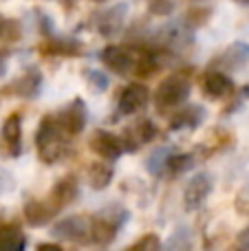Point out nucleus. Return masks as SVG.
<instances>
[{
	"label": "nucleus",
	"instance_id": "1",
	"mask_svg": "<svg viewBox=\"0 0 249 251\" xmlns=\"http://www.w3.org/2000/svg\"><path fill=\"white\" fill-rule=\"evenodd\" d=\"M35 148L42 163L53 165L69 154V134L57 126L55 115H47L35 130Z\"/></svg>",
	"mask_w": 249,
	"mask_h": 251
},
{
	"label": "nucleus",
	"instance_id": "2",
	"mask_svg": "<svg viewBox=\"0 0 249 251\" xmlns=\"http://www.w3.org/2000/svg\"><path fill=\"white\" fill-rule=\"evenodd\" d=\"M130 214L122 205H110L101 209L95 218H91V240L97 245H110L117 238L119 229L128 223Z\"/></svg>",
	"mask_w": 249,
	"mask_h": 251
},
{
	"label": "nucleus",
	"instance_id": "3",
	"mask_svg": "<svg viewBox=\"0 0 249 251\" xmlns=\"http://www.w3.org/2000/svg\"><path fill=\"white\" fill-rule=\"evenodd\" d=\"M190 91H192V82L188 75L174 73L159 84L157 93H154V106L159 113H170L188 101Z\"/></svg>",
	"mask_w": 249,
	"mask_h": 251
},
{
	"label": "nucleus",
	"instance_id": "4",
	"mask_svg": "<svg viewBox=\"0 0 249 251\" xmlns=\"http://www.w3.org/2000/svg\"><path fill=\"white\" fill-rule=\"evenodd\" d=\"M55 122L66 134H69V137H77L79 132H84L86 122H88L86 104H84L79 97H75L71 104H66L64 108L55 115Z\"/></svg>",
	"mask_w": 249,
	"mask_h": 251
},
{
	"label": "nucleus",
	"instance_id": "5",
	"mask_svg": "<svg viewBox=\"0 0 249 251\" xmlns=\"http://www.w3.org/2000/svg\"><path fill=\"white\" fill-rule=\"evenodd\" d=\"M214 190V178L207 172H199L197 176H192V181L185 185L183 192V203L188 212H197L203 203L207 201V196Z\"/></svg>",
	"mask_w": 249,
	"mask_h": 251
},
{
	"label": "nucleus",
	"instance_id": "6",
	"mask_svg": "<svg viewBox=\"0 0 249 251\" xmlns=\"http://www.w3.org/2000/svg\"><path fill=\"white\" fill-rule=\"evenodd\" d=\"M150 100V93L144 84L139 82H132L128 86H124V91L119 93V100H117V113L119 115H137L148 106Z\"/></svg>",
	"mask_w": 249,
	"mask_h": 251
},
{
	"label": "nucleus",
	"instance_id": "7",
	"mask_svg": "<svg viewBox=\"0 0 249 251\" xmlns=\"http://www.w3.org/2000/svg\"><path fill=\"white\" fill-rule=\"evenodd\" d=\"M53 236L64 240H75V243H84V240H91V218L86 216H69L62 218L53 225L51 229Z\"/></svg>",
	"mask_w": 249,
	"mask_h": 251
},
{
	"label": "nucleus",
	"instance_id": "8",
	"mask_svg": "<svg viewBox=\"0 0 249 251\" xmlns=\"http://www.w3.org/2000/svg\"><path fill=\"white\" fill-rule=\"evenodd\" d=\"M101 62L108 66L113 73L117 75H126L132 73L135 69V60H137V53L128 47H119V44H108L104 51L100 53Z\"/></svg>",
	"mask_w": 249,
	"mask_h": 251
},
{
	"label": "nucleus",
	"instance_id": "9",
	"mask_svg": "<svg viewBox=\"0 0 249 251\" xmlns=\"http://www.w3.org/2000/svg\"><path fill=\"white\" fill-rule=\"evenodd\" d=\"M88 148L95 152L97 156H101L104 161H117L124 154V146H122V137L110 134L106 130H95V134L88 141Z\"/></svg>",
	"mask_w": 249,
	"mask_h": 251
},
{
	"label": "nucleus",
	"instance_id": "10",
	"mask_svg": "<svg viewBox=\"0 0 249 251\" xmlns=\"http://www.w3.org/2000/svg\"><path fill=\"white\" fill-rule=\"evenodd\" d=\"M157 126H154L150 119H141L137 122L132 128L126 130V134L122 137V146H124V152H137L141 146L150 143L154 137H157Z\"/></svg>",
	"mask_w": 249,
	"mask_h": 251
},
{
	"label": "nucleus",
	"instance_id": "11",
	"mask_svg": "<svg viewBox=\"0 0 249 251\" xmlns=\"http://www.w3.org/2000/svg\"><path fill=\"white\" fill-rule=\"evenodd\" d=\"M203 93L210 100H225L234 93V82L221 69H210L203 75Z\"/></svg>",
	"mask_w": 249,
	"mask_h": 251
},
{
	"label": "nucleus",
	"instance_id": "12",
	"mask_svg": "<svg viewBox=\"0 0 249 251\" xmlns=\"http://www.w3.org/2000/svg\"><path fill=\"white\" fill-rule=\"evenodd\" d=\"M126 13H128L126 2H119V4H115V7H110L108 11L100 13V18H97V31H100V35H104V38L117 35L119 31L124 29Z\"/></svg>",
	"mask_w": 249,
	"mask_h": 251
},
{
	"label": "nucleus",
	"instance_id": "13",
	"mask_svg": "<svg viewBox=\"0 0 249 251\" xmlns=\"http://www.w3.org/2000/svg\"><path fill=\"white\" fill-rule=\"evenodd\" d=\"M42 88V73L38 69H29L22 77H18L11 86L4 88V95H16V97H25V100H33Z\"/></svg>",
	"mask_w": 249,
	"mask_h": 251
},
{
	"label": "nucleus",
	"instance_id": "14",
	"mask_svg": "<svg viewBox=\"0 0 249 251\" xmlns=\"http://www.w3.org/2000/svg\"><path fill=\"white\" fill-rule=\"evenodd\" d=\"M79 194V185H77V178L75 176H62L60 181L53 185L51 196H49V203L60 212V209L69 207Z\"/></svg>",
	"mask_w": 249,
	"mask_h": 251
},
{
	"label": "nucleus",
	"instance_id": "15",
	"mask_svg": "<svg viewBox=\"0 0 249 251\" xmlns=\"http://www.w3.org/2000/svg\"><path fill=\"white\" fill-rule=\"evenodd\" d=\"M205 108L199 104L185 106L183 110H176L172 113L170 119V130H197L199 126L205 122Z\"/></svg>",
	"mask_w": 249,
	"mask_h": 251
},
{
	"label": "nucleus",
	"instance_id": "16",
	"mask_svg": "<svg viewBox=\"0 0 249 251\" xmlns=\"http://www.w3.org/2000/svg\"><path fill=\"white\" fill-rule=\"evenodd\" d=\"M57 214V209L53 207L49 201H26L25 203V218L26 223H29L31 227H44L49 225V221H51L53 216Z\"/></svg>",
	"mask_w": 249,
	"mask_h": 251
},
{
	"label": "nucleus",
	"instance_id": "17",
	"mask_svg": "<svg viewBox=\"0 0 249 251\" xmlns=\"http://www.w3.org/2000/svg\"><path fill=\"white\" fill-rule=\"evenodd\" d=\"M249 62V44L247 42H234L232 47H227L221 57L216 60V66L225 71H238Z\"/></svg>",
	"mask_w": 249,
	"mask_h": 251
},
{
	"label": "nucleus",
	"instance_id": "18",
	"mask_svg": "<svg viewBox=\"0 0 249 251\" xmlns=\"http://www.w3.org/2000/svg\"><path fill=\"white\" fill-rule=\"evenodd\" d=\"M2 139L9 154L18 156L22 150V119L18 113H11L2 124Z\"/></svg>",
	"mask_w": 249,
	"mask_h": 251
},
{
	"label": "nucleus",
	"instance_id": "19",
	"mask_svg": "<svg viewBox=\"0 0 249 251\" xmlns=\"http://www.w3.org/2000/svg\"><path fill=\"white\" fill-rule=\"evenodd\" d=\"M40 51L44 55H64V57H75V55H82L84 47L82 42L77 40H66V38H55V40H49L40 47Z\"/></svg>",
	"mask_w": 249,
	"mask_h": 251
},
{
	"label": "nucleus",
	"instance_id": "20",
	"mask_svg": "<svg viewBox=\"0 0 249 251\" xmlns=\"http://www.w3.org/2000/svg\"><path fill=\"white\" fill-rule=\"evenodd\" d=\"M113 176L115 170L110 168L108 161H97V163H91V168H88V183L97 192L106 190L110 185V181H113Z\"/></svg>",
	"mask_w": 249,
	"mask_h": 251
},
{
	"label": "nucleus",
	"instance_id": "21",
	"mask_svg": "<svg viewBox=\"0 0 249 251\" xmlns=\"http://www.w3.org/2000/svg\"><path fill=\"white\" fill-rule=\"evenodd\" d=\"M26 238L16 225H2L0 227V251H25Z\"/></svg>",
	"mask_w": 249,
	"mask_h": 251
},
{
	"label": "nucleus",
	"instance_id": "22",
	"mask_svg": "<svg viewBox=\"0 0 249 251\" xmlns=\"http://www.w3.org/2000/svg\"><path fill=\"white\" fill-rule=\"evenodd\" d=\"M194 163H197V154H192V152H181V154L172 152L170 159H168V165H166V174L168 176H181V174H185L188 170H192Z\"/></svg>",
	"mask_w": 249,
	"mask_h": 251
},
{
	"label": "nucleus",
	"instance_id": "23",
	"mask_svg": "<svg viewBox=\"0 0 249 251\" xmlns=\"http://www.w3.org/2000/svg\"><path fill=\"white\" fill-rule=\"evenodd\" d=\"M172 150L170 148H157V150L152 152V154L148 156V161H146V168H148V172L152 174V176H163L166 174V165H168V159H170Z\"/></svg>",
	"mask_w": 249,
	"mask_h": 251
},
{
	"label": "nucleus",
	"instance_id": "24",
	"mask_svg": "<svg viewBox=\"0 0 249 251\" xmlns=\"http://www.w3.org/2000/svg\"><path fill=\"white\" fill-rule=\"evenodd\" d=\"M84 77H86V84L91 86V91L95 93H104L108 88L110 79L104 71H97V69H86L84 71Z\"/></svg>",
	"mask_w": 249,
	"mask_h": 251
},
{
	"label": "nucleus",
	"instance_id": "25",
	"mask_svg": "<svg viewBox=\"0 0 249 251\" xmlns=\"http://www.w3.org/2000/svg\"><path fill=\"white\" fill-rule=\"evenodd\" d=\"M126 251H161V238L157 234H146L137 243H132Z\"/></svg>",
	"mask_w": 249,
	"mask_h": 251
},
{
	"label": "nucleus",
	"instance_id": "26",
	"mask_svg": "<svg viewBox=\"0 0 249 251\" xmlns=\"http://www.w3.org/2000/svg\"><path fill=\"white\" fill-rule=\"evenodd\" d=\"M148 9L154 16H170L174 4H172V0H148Z\"/></svg>",
	"mask_w": 249,
	"mask_h": 251
},
{
	"label": "nucleus",
	"instance_id": "27",
	"mask_svg": "<svg viewBox=\"0 0 249 251\" xmlns=\"http://www.w3.org/2000/svg\"><path fill=\"white\" fill-rule=\"evenodd\" d=\"M0 40H18V25L13 20L0 18Z\"/></svg>",
	"mask_w": 249,
	"mask_h": 251
},
{
	"label": "nucleus",
	"instance_id": "28",
	"mask_svg": "<svg viewBox=\"0 0 249 251\" xmlns=\"http://www.w3.org/2000/svg\"><path fill=\"white\" fill-rule=\"evenodd\" d=\"M236 209L241 214H249V185L243 187L241 194L236 196Z\"/></svg>",
	"mask_w": 249,
	"mask_h": 251
},
{
	"label": "nucleus",
	"instance_id": "29",
	"mask_svg": "<svg viewBox=\"0 0 249 251\" xmlns=\"http://www.w3.org/2000/svg\"><path fill=\"white\" fill-rule=\"evenodd\" d=\"M234 251H249V227L241 231L236 236V243H234Z\"/></svg>",
	"mask_w": 249,
	"mask_h": 251
},
{
	"label": "nucleus",
	"instance_id": "30",
	"mask_svg": "<svg viewBox=\"0 0 249 251\" xmlns=\"http://www.w3.org/2000/svg\"><path fill=\"white\" fill-rule=\"evenodd\" d=\"M35 251H64V249L57 243H40L38 247H35Z\"/></svg>",
	"mask_w": 249,
	"mask_h": 251
},
{
	"label": "nucleus",
	"instance_id": "31",
	"mask_svg": "<svg viewBox=\"0 0 249 251\" xmlns=\"http://www.w3.org/2000/svg\"><path fill=\"white\" fill-rule=\"evenodd\" d=\"M236 2H241V4H249V0H236Z\"/></svg>",
	"mask_w": 249,
	"mask_h": 251
},
{
	"label": "nucleus",
	"instance_id": "32",
	"mask_svg": "<svg viewBox=\"0 0 249 251\" xmlns=\"http://www.w3.org/2000/svg\"><path fill=\"white\" fill-rule=\"evenodd\" d=\"M93 2H106V0H93Z\"/></svg>",
	"mask_w": 249,
	"mask_h": 251
}]
</instances>
